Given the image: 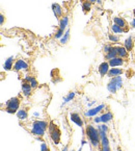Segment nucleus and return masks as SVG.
I'll return each mask as SVG.
<instances>
[{"mask_svg":"<svg viewBox=\"0 0 135 151\" xmlns=\"http://www.w3.org/2000/svg\"><path fill=\"white\" fill-rule=\"evenodd\" d=\"M17 116L20 120H26L28 118V111H27L26 109H21L17 111Z\"/></svg>","mask_w":135,"mask_h":151,"instance_id":"a211bd4d","label":"nucleus"},{"mask_svg":"<svg viewBox=\"0 0 135 151\" xmlns=\"http://www.w3.org/2000/svg\"><path fill=\"white\" fill-rule=\"evenodd\" d=\"M21 99L20 97H14L11 98L6 102V106H5V111L9 114H14L18 111L19 107H20Z\"/></svg>","mask_w":135,"mask_h":151,"instance_id":"7ed1b4c3","label":"nucleus"},{"mask_svg":"<svg viewBox=\"0 0 135 151\" xmlns=\"http://www.w3.org/2000/svg\"><path fill=\"white\" fill-rule=\"evenodd\" d=\"M116 56H119L117 55V51H116V49H115V46H113L110 51H109L108 53L105 54V60H112V58H116Z\"/></svg>","mask_w":135,"mask_h":151,"instance_id":"f3484780","label":"nucleus"},{"mask_svg":"<svg viewBox=\"0 0 135 151\" xmlns=\"http://www.w3.org/2000/svg\"><path fill=\"white\" fill-rule=\"evenodd\" d=\"M52 9H53L54 15H55V17L58 20H60V18L64 17V9H62V7L58 3H53L52 4Z\"/></svg>","mask_w":135,"mask_h":151,"instance_id":"0eeeda50","label":"nucleus"},{"mask_svg":"<svg viewBox=\"0 0 135 151\" xmlns=\"http://www.w3.org/2000/svg\"><path fill=\"white\" fill-rule=\"evenodd\" d=\"M113 118V115L112 113H110V111H107V113L103 114L102 116H101V121H102L103 123H107L109 122V121H111Z\"/></svg>","mask_w":135,"mask_h":151,"instance_id":"aec40b11","label":"nucleus"},{"mask_svg":"<svg viewBox=\"0 0 135 151\" xmlns=\"http://www.w3.org/2000/svg\"><path fill=\"white\" fill-rule=\"evenodd\" d=\"M3 23H4V16L1 14L0 15V25H3Z\"/></svg>","mask_w":135,"mask_h":151,"instance_id":"2f4dec72","label":"nucleus"},{"mask_svg":"<svg viewBox=\"0 0 135 151\" xmlns=\"http://www.w3.org/2000/svg\"><path fill=\"white\" fill-rule=\"evenodd\" d=\"M133 46H134V38H133L132 36H130L125 41V48H126L128 51H131L133 49Z\"/></svg>","mask_w":135,"mask_h":151,"instance_id":"dca6fc26","label":"nucleus"},{"mask_svg":"<svg viewBox=\"0 0 135 151\" xmlns=\"http://www.w3.org/2000/svg\"><path fill=\"white\" fill-rule=\"evenodd\" d=\"M86 136L89 139L91 145L94 147H98L101 144V138H100L99 129L95 128L93 125H87L86 126Z\"/></svg>","mask_w":135,"mask_h":151,"instance_id":"f03ea898","label":"nucleus"},{"mask_svg":"<svg viewBox=\"0 0 135 151\" xmlns=\"http://www.w3.org/2000/svg\"><path fill=\"white\" fill-rule=\"evenodd\" d=\"M31 91H32V87L30 86V83L23 80L22 81V93H23V95H24L25 97H28V96H30Z\"/></svg>","mask_w":135,"mask_h":151,"instance_id":"6e6552de","label":"nucleus"},{"mask_svg":"<svg viewBox=\"0 0 135 151\" xmlns=\"http://www.w3.org/2000/svg\"><path fill=\"white\" fill-rule=\"evenodd\" d=\"M100 121H101V117H97V118L95 119V122H100Z\"/></svg>","mask_w":135,"mask_h":151,"instance_id":"473e14b6","label":"nucleus"},{"mask_svg":"<svg viewBox=\"0 0 135 151\" xmlns=\"http://www.w3.org/2000/svg\"><path fill=\"white\" fill-rule=\"evenodd\" d=\"M109 40H110L111 42H113V43H116V42H119V40H120V39L117 38V37H115V36H112V35H109Z\"/></svg>","mask_w":135,"mask_h":151,"instance_id":"cd10ccee","label":"nucleus"},{"mask_svg":"<svg viewBox=\"0 0 135 151\" xmlns=\"http://www.w3.org/2000/svg\"><path fill=\"white\" fill-rule=\"evenodd\" d=\"M111 29H112V31H113V32H115V33L124 32V30H123L122 27H120L119 25H116V24H113L112 26H111Z\"/></svg>","mask_w":135,"mask_h":151,"instance_id":"393cba45","label":"nucleus"},{"mask_svg":"<svg viewBox=\"0 0 135 151\" xmlns=\"http://www.w3.org/2000/svg\"><path fill=\"white\" fill-rule=\"evenodd\" d=\"M14 60H15V58H14V56H11V58H9L6 60H5L4 63V69L5 70H11L14 68Z\"/></svg>","mask_w":135,"mask_h":151,"instance_id":"6ab92c4d","label":"nucleus"},{"mask_svg":"<svg viewBox=\"0 0 135 151\" xmlns=\"http://www.w3.org/2000/svg\"><path fill=\"white\" fill-rule=\"evenodd\" d=\"M131 25H132V26H133V27H134V28H135V18L133 19V21H132V23H131Z\"/></svg>","mask_w":135,"mask_h":151,"instance_id":"c9c22d12","label":"nucleus"},{"mask_svg":"<svg viewBox=\"0 0 135 151\" xmlns=\"http://www.w3.org/2000/svg\"><path fill=\"white\" fill-rule=\"evenodd\" d=\"M48 131H49V134H50V138L51 140L54 142V144H59L60 142V130L53 122H51L49 124L48 126Z\"/></svg>","mask_w":135,"mask_h":151,"instance_id":"20e7f679","label":"nucleus"},{"mask_svg":"<svg viewBox=\"0 0 135 151\" xmlns=\"http://www.w3.org/2000/svg\"><path fill=\"white\" fill-rule=\"evenodd\" d=\"M115 49H116V51H117V55L120 56V58H128L129 51L124 46H115Z\"/></svg>","mask_w":135,"mask_h":151,"instance_id":"f8f14e48","label":"nucleus"},{"mask_svg":"<svg viewBox=\"0 0 135 151\" xmlns=\"http://www.w3.org/2000/svg\"><path fill=\"white\" fill-rule=\"evenodd\" d=\"M109 65H110V67H112V68H114V67H119V66H123L125 63L124 58H120V56H116V58H112V60H108Z\"/></svg>","mask_w":135,"mask_h":151,"instance_id":"9b49d317","label":"nucleus"},{"mask_svg":"<svg viewBox=\"0 0 135 151\" xmlns=\"http://www.w3.org/2000/svg\"><path fill=\"white\" fill-rule=\"evenodd\" d=\"M112 47H113L112 45H106V46L104 47V52H105V53H108L111 49H112Z\"/></svg>","mask_w":135,"mask_h":151,"instance_id":"c756f323","label":"nucleus"},{"mask_svg":"<svg viewBox=\"0 0 135 151\" xmlns=\"http://www.w3.org/2000/svg\"><path fill=\"white\" fill-rule=\"evenodd\" d=\"M69 38H70V29H68L66 31V33H64V38L61 39V44H66L68 41H69Z\"/></svg>","mask_w":135,"mask_h":151,"instance_id":"a878e982","label":"nucleus"},{"mask_svg":"<svg viewBox=\"0 0 135 151\" xmlns=\"http://www.w3.org/2000/svg\"><path fill=\"white\" fill-rule=\"evenodd\" d=\"M111 81H113L115 83V85L117 86V88L120 89V88H122L123 86V79L121 76H115V77H112L111 78Z\"/></svg>","mask_w":135,"mask_h":151,"instance_id":"5701e85b","label":"nucleus"},{"mask_svg":"<svg viewBox=\"0 0 135 151\" xmlns=\"http://www.w3.org/2000/svg\"><path fill=\"white\" fill-rule=\"evenodd\" d=\"M86 1H89V3H91V4H93V3H95L97 0H86Z\"/></svg>","mask_w":135,"mask_h":151,"instance_id":"72a5a7b5","label":"nucleus"},{"mask_svg":"<svg viewBox=\"0 0 135 151\" xmlns=\"http://www.w3.org/2000/svg\"><path fill=\"white\" fill-rule=\"evenodd\" d=\"M101 151H111L110 146H109V141L107 137L101 139Z\"/></svg>","mask_w":135,"mask_h":151,"instance_id":"4468645a","label":"nucleus"},{"mask_svg":"<svg viewBox=\"0 0 135 151\" xmlns=\"http://www.w3.org/2000/svg\"><path fill=\"white\" fill-rule=\"evenodd\" d=\"M133 15H134V18H135V9L133 11Z\"/></svg>","mask_w":135,"mask_h":151,"instance_id":"e433bc0d","label":"nucleus"},{"mask_svg":"<svg viewBox=\"0 0 135 151\" xmlns=\"http://www.w3.org/2000/svg\"><path fill=\"white\" fill-rule=\"evenodd\" d=\"M101 126V128H102V130H104L105 132H107L108 131V127H107V125H105V123L103 125H100Z\"/></svg>","mask_w":135,"mask_h":151,"instance_id":"7c9ffc66","label":"nucleus"},{"mask_svg":"<svg viewBox=\"0 0 135 151\" xmlns=\"http://www.w3.org/2000/svg\"><path fill=\"white\" fill-rule=\"evenodd\" d=\"M123 70L122 69H117V68H111L110 70L108 71V74L107 76H109L110 78L115 77V76H120L121 74H123Z\"/></svg>","mask_w":135,"mask_h":151,"instance_id":"2eb2a0df","label":"nucleus"},{"mask_svg":"<svg viewBox=\"0 0 135 151\" xmlns=\"http://www.w3.org/2000/svg\"><path fill=\"white\" fill-rule=\"evenodd\" d=\"M113 21H114V24L119 25L120 27H122L124 32H127L129 30V26H128V23L126 22L124 18H121V17H114L113 18Z\"/></svg>","mask_w":135,"mask_h":151,"instance_id":"39448f33","label":"nucleus"},{"mask_svg":"<svg viewBox=\"0 0 135 151\" xmlns=\"http://www.w3.org/2000/svg\"><path fill=\"white\" fill-rule=\"evenodd\" d=\"M109 67H110V65H109L108 62H104L102 63V64L99 66V72L100 74H101V76H105L108 74V71L110 69H109Z\"/></svg>","mask_w":135,"mask_h":151,"instance_id":"9d476101","label":"nucleus"},{"mask_svg":"<svg viewBox=\"0 0 135 151\" xmlns=\"http://www.w3.org/2000/svg\"><path fill=\"white\" fill-rule=\"evenodd\" d=\"M104 107H105L104 104H101L97 107H94V109H89V111L85 113V116H86V117H93V116H96L97 114H99L100 111H102Z\"/></svg>","mask_w":135,"mask_h":151,"instance_id":"1a4fd4ad","label":"nucleus"},{"mask_svg":"<svg viewBox=\"0 0 135 151\" xmlns=\"http://www.w3.org/2000/svg\"><path fill=\"white\" fill-rule=\"evenodd\" d=\"M41 150L42 151H50V149H49V146L46 144V143L43 142L42 145H41Z\"/></svg>","mask_w":135,"mask_h":151,"instance_id":"bb28decb","label":"nucleus"},{"mask_svg":"<svg viewBox=\"0 0 135 151\" xmlns=\"http://www.w3.org/2000/svg\"><path fill=\"white\" fill-rule=\"evenodd\" d=\"M107 89H108V91L110 92V93L114 94L115 92L117 91V89H119V88H117V86L115 85L114 82L111 81V80H110V82H109L108 85H107Z\"/></svg>","mask_w":135,"mask_h":151,"instance_id":"4be33fe9","label":"nucleus"},{"mask_svg":"<svg viewBox=\"0 0 135 151\" xmlns=\"http://www.w3.org/2000/svg\"><path fill=\"white\" fill-rule=\"evenodd\" d=\"M70 117H71V120L73 121L74 123H76L78 126H80V127L83 126V121H82L81 117H80L77 113H72L71 115H70Z\"/></svg>","mask_w":135,"mask_h":151,"instance_id":"ddd939ff","label":"nucleus"},{"mask_svg":"<svg viewBox=\"0 0 135 151\" xmlns=\"http://www.w3.org/2000/svg\"><path fill=\"white\" fill-rule=\"evenodd\" d=\"M62 35H64V30H62V29H60L59 27H58V30H57V32H56V35H55V38L56 39H59L60 37L62 36Z\"/></svg>","mask_w":135,"mask_h":151,"instance_id":"c85d7f7f","label":"nucleus"},{"mask_svg":"<svg viewBox=\"0 0 135 151\" xmlns=\"http://www.w3.org/2000/svg\"><path fill=\"white\" fill-rule=\"evenodd\" d=\"M28 67H29L28 64H27L24 60H18L15 63V65H14L13 69L15 70V71H21V70H27Z\"/></svg>","mask_w":135,"mask_h":151,"instance_id":"423d86ee","label":"nucleus"},{"mask_svg":"<svg viewBox=\"0 0 135 151\" xmlns=\"http://www.w3.org/2000/svg\"><path fill=\"white\" fill-rule=\"evenodd\" d=\"M83 1H85V0H82V2H83Z\"/></svg>","mask_w":135,"mask_h":151,"instance_id":"58836bf2","label":"nucleus"},{"mask_svg":"<svg viewBox=\"0 0 135 151\" xmlns=\"http://www.w3.org/2000/svg\"><path fill=\"white\" fill-rule=\"evenodd\" d=\"M68 149H69V146L66 145V146H64V148L62 149V151H68Z\"/></svg>","mask_w":135,"mask_h":151,"instance_id":"f704fd0d","label":"nucleus"},{"mask_svg":"<svg viewBox=\"0 0 135 151\" xmlns=\"http://www.w3.org/2000/svg\"><path fill=\"white\" fill-rule=\"evenodd\" d=\"M119 151H122V149H121V148H119Z\"/></svg>","mask_w":135,"mask_h":151,"instance_id":"4c0bfd02","label":"nucleus"},{"mask_svg":"<svg viewBox=\"0 0 135 151\" xmlns=\"http://www.w3.org/2000/svg\"><path fill=\"white\" fill-rule=\"evenodd\" d=\"M31 129L30 132L32 133L33 136H36L39 138L43 137L45 134V131L47 130L49 124L46 121H42V120H36L31 122Z\"/></svg>","mask_w":135,"mask_h":151,"instance_id":"f257e3e1","label":"nucleus"},{"mask_svg":"<svg viewBox=\"0 0 135 151\" xmlns=\"http://www.w3.org/2000/svg\"><path fill=\"white\" fill-rule=\"evenodd\" d=\"M68 24H69V18H68V16H64L59 20V28L64 30L66 27L68 26Z\"/></svg>","mask_w":135,"mask_h":151,"instance_id":"412c9836","label":"nucleus"},{"mask_svg":"<svg viewBox=\"0 0 135 151\" xmlns=\"http://www.w3.org/2000/svg\"><path fill=\"white\" fill-rule=\"evenodd\" d=\"M91 3H89V1H86V0L82 2V9H83L84 14H87L89 11H91Z\"/></svg>","mask_w":135,"mask_h":151,"instance_id":"b1692460","label":"nucleus"}]
</instances>
